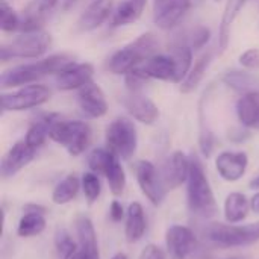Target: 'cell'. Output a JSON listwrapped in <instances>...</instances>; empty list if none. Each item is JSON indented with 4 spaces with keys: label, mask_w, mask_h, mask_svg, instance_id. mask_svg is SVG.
Returning a JSON list of instances; mask_svg holds the SVG:
<instances>
[{
    "label": "cell",
    "mask_w": 259,
    "mask_h": 259,
    "mask_svg": "<svg viewBox=\"0 0 259 259\" xmlns=\"http://www.w3.org/2000/svg\"><path fill=\"white\" fill-rule=\"evenodd\" d=\"M135 175L143 194L153 205H161L165 197L167 188L156 167L150 161H138L135 165Z\"/></svg>",
    "instance_id": "cell-10"
},
{
    "label": "cell",
    "mask_w": 259,
    "mask_h": 259,
    "mask_svg": "<svg viewBox=\"0 0 259 259\" xmlns=\"http://www.w3.org/2000/svg\"><path fill=\"white\" fill-rule=\"evenodd\" d=\"M246 3H247V0H226L225 11H223L222 21H220V30H219L220 53L226 52L229 41H231V27H232L234 21L237 20L238 14L241 12V9L244 8Z\"/></svg>",
    "instance_id": "cell-22"
},
{
    "label": "cell",
    "mask_w": 259,
    "mask_h": 259,
    "mask_svg": "<svg viewBox=\"0 0 259 259\" xmlns=\"http://www.w3.org/2000/svg\"><path fill=\"white\" fill-rule=\"evenodd\" d=\"M211 61H212V52L209 50V52L203 53L194 62V65L191 67V70L187 74V77L181 82V88L179 90H181L182 94H190V93L197 90V87L200 85V82L205 77V73H206L209 64H211Z\"/></svg>",
    "instance_id": "cell-28"
},
{
    "label": "cell",
    "mask_w": 259,
    "mask_h": 259,
    "mask_svg": "<svg viewBox=\"0 0 259 259\" xmlns=\"http://www.w3.org/2000/svg\"><path fill=\"white\" fill-rule=\"evenodd\" d=\"M73 64H76L73 55H68V53L52 55L38 62L21 64V65L12 67L11 70L5 71L2 74L0 85L5 90V88H15V87L36 83L44 76L59 74L64 70H67L68 67H71Z\"/></svg>",
    "instance_id": "cell-1"
},
{
    "label": "cell",
    "mask_w": 259,
    "mask_h": 259,
    "mask_svg": "<svg viewBox=\"0 0 259 259\" xmlns=\"http://www.w3.org/2000/svg\"><path fill=\"white\" fill-rule=\"evenodd\" d=\"M250 209V202L243 193H231L225 202V219L231 225L243 222Z\"/></svg>",
    "instance_id": "cell-29"
},
{
    "label": "cell",
    "mask_w": 259,
    "mask_h": 259,
    "mask_svg": "<svg viewBox=\"0 0 259 259\" xmlns=\"http://www.w3.org/2000/svg\"><path fill=\"white\" fill-rule=\"evenodd\" d=\"M205 237L220 247H244L259 241V222L246 226L212 223L205 229Z\"/></svg>",
    "instance_id": "cell-6"
},
{
    "label": "cell",
    "mask_w": 259,
    "mask_h": 259,
    "mask_svg": "<svg viewBox=\"0 0 259 259\" xmlns=\"http://www.w3.org/2000/svg\"><path fill=\"white\" fill-rule=\"evenodd\" d=\"M249 187H250L252 190H259V175H258V176H255V178H253V179L250 181Z\"/></svg>",
    "instance_id": "cell-46"
},
{
    "label": "cell",
    "mask_w": 259,
    "mask_h": 259,
    "mask_svg": "<svg viewBox=\"0 0 259 259\" xmlns=\"http://www.w3.org/2000/svg\"><path fill=\"white\" fill-rule=\"evenodd\" d=\"M237 134H229V138L231 140H234V141H237V143H240V141H244L247 137H249V134L247 132H243V131H235Z\"/></svg>",
    "instance_id": "cell-43"
},
{
    "label": "cell",
    "mask_w": 259,
    "mask_h": 259,
    "mask_svg": "<svg viewBox=\"0 0 259 259\" xmlns=\"http://www.w3.org/2000/svg\"><path fill=\"white\" fill-rule=\"evenodd\" d=\"M158 36L152 32H146L140 35L135 41L129 42L127 46L112 53V56L106 62V68L112 74H126L132 68L141 65L152 56L158 55Z\"/></svg>",
    "instance_id": "cell-3"
},
{
    "label": "cell",
    "mask_w": 259,
    "mask_h": 259,
    "mask_svg": "<svg viewBox=\"0 0 259 259\" xmlns=\"http://www.w3.org/2000/svg\"><path fill=\"white\" fill-rule=\"evenodd\" d=\"M143 70L147 73L150 79L158 80H171L175 82L176 76V65L171 56L167 55H155L146 62L141 64Z\"/></svg>",
    "instance_id": "cell-23"
},
{
    "label": "cell",
    "mask_w": 259,
    "mask_h": 259,
    "mask_svg": "<svg viewBox=\"0 0 259 259\" xmlns=\"http://www.w3.org/2000/svg\"><path fill=\"white\" fill-rule=\"evenodd\" d=\"M187 196L190 211L202 219H211L217 214V202L206 178L202 162L194 156L190 159V175L187 179Z\"/></svg>",
    "instance_id": "cell-2"
},
{
    "label": "cell",
    "mask_w": 259,
    "mask_h": 259,
    "mask_svg": "<svg viewBox=\"0 0 259 259\" xmlns=\"http://www.w3.org/2000/svg\"><path fill=\"white\" fill-rule=\"evenodd\" d=\"M140 259H165V255H164V252H162L158 246L149 244V246L141 252Z\"/></svg>",
    "instance_id": "cell-41"
},
{
    "label": "cell",
    "mask_w": 259,
    "mask_h": 259,
    "mask_svg": "<svg viewBox=\"0 0 259 259\" xmlns=\"http://www.w3.org/2000/svg\"><path fill=\"white\" fill-rule=\"evenodd\" d=\"M56 120H59L58 114H44L42 117H39L29 126L24 141L33 149L41 147L46 143V140L50 134V127Z\"/></svg>",
    "instance_id": "cell-26"
},
{
    "label": "cell",
    "mask_w": 259,
    "mask_h": 259,
    "mask_svg": "<svg viewBox=\"0 0 259 259\" xmlns=\"http://www.w3.org/2000/svg\"><path fill=\"white\" fill-rule=\"evenodd\" d=\"M76 231H77V237H79L80 253L87 259H100L97 234L93 226V222L88 217L80 215L76 220Z\"/></svg>",
    "instance_id": "cell-21"
},
{
    "label": "cell",
    "mask_w": 259,
    "mask_h": 259,
    "mask_svg": "<svg viewBox=\"0 0 259 259\" xmlns=\"http://www.w3.org/2000/svg\"><path fill=\"white\" fill-rule=\"evenodd\" d=\"M52 91L49 87L41 83H30L18 88L14 93L2 94V109L6 111H26L49 102Z\"/></svg>",
    "instance_id": "cell-9"
},
{
    "label": "cell",
    "mask_w": 259,
    "mask_h": 259,
    "mask_svg": "<svg viewBox=\"0 0 259 259\" xmlns=\"http://www.w3.org/2000/svg\"><path fill=\"white\" fill-rule=\"evenodd\" d=\"M77 103L80 111L90 118H100L108 112V102L103 90L90 82L77 91Z\"/></svg>",
    "instance_id": "cell-12"
},
{
    "label": "cell",
    "mask_w": 259,
    "mask_h": 259,
    "mask_svg": "<svg viewBox=\"0 0 259 259\" xmlns=\"http://www.w3.org/2000/svg\"><path fill=\"white\" fill-rule=\"evenodd\" d=\"M46 229V219L42 212H26L17 228V234L23 238H30L39 235Z\"/></svg>",
    "instance_id": "cell-32"
},
{
    "label": "cell",
    "mask_w": 259,
    "mask_h": 259,
    "mask_svg": "<svg viewBox=\"0 0 259 259\" xmlns=\"http://www.w3.org/2000/svg\"><path fill=\"white\" fill-rule=\"evenodd\" d=\"M0 29L3 32H14L20 29V17L6 2L0 5Z\"/></svg>",
    "instance_id": "cell-37"
},
{
    "label": "cell",
    "mask_w": 259,
    "mask_h": 259,
    "mask_svg": "<svg viewBox=\"0 0 259 259\" xmlns=\"http://www.w3.org/2000/svg\"><path fill=\"white\" fill-rule=\"evenodd\" d=\"M191 8V0H153V21L162 30L179 24Z\"/></svg>",
    "instance_id": "cell-11"
},
{
    "label": "cell",
    "mask_w": 259,
    "mask_h": 259,
    "mask_svg": "<svg viewBox=\"0 0 259 259\" xmlns=\"http://www.w3.org/2000/svg\"><path fill=\"white\" fill-rule=\"evenodd\" d=\"M109 217H111V220L115 222V223H118V222L123 220V217H124V209H123V205H121L118 200H114V202L111 203V206H109Z\"/></svg>",
    "instance_id": "cell-42"
},
{
    "label": "cell",
    "mask_w": 259,
    "mask_h": 259,
    "mask_svg": "<svg viewBox=\"0 0 259 259\" xmlns=\"http://www.w3.org/2000/svg\"><path fill=\"white\" fill-rule=\"evenodd\" d=\"M111 259H127V256L124 253H117V255H114Z\"/></svg>",
    "instance_id": "cell-47"
},
{
    "label": "cell",
    "mask_w": 259,
    "mask_h": 259,
    "mask_svg": "<svg viewBox=\"0 0 259 259\" xmlns=\"http://www.w3.org/2000/svg\"><path fill=\"white\" fill-rule=\"evenodd\" d=\"M249 165V158L244 152H222L215 159V168L219 175L228 181H240Z\"/></svg>",
    "instance_id": "cell-15"
},
{
    "label": "cell",
    "mask_w": 259,
    "mask_h": 259,
    "mask_svg": "<svg viewBox=\"0 0 259 259\" xmlns=\"http://www.w3.org/2000/svg\"><path fill=\"white\" fill-rule=\"evenodd\" d=\"M223 82L240 94H249L259 91V80L247 71H228L223 76Z\"/></svg>",
    "instance_id": "cell-30"
},
{
    "label": "cell",
    "mask_w": 259,
    "mask_h": 259,
    "mask_svg": "<svg viewBox=\"0 0 259 259\" xmlns=\"http://www.w3.org/2000/svg\"><path fill=\"white\" fill-rule=\"evenodd\" d=\"M165 244L171 259H208L206 250L202 247L194 232L181 225L167 229Z\"/></svg>",
    "instance_id": "cell-8"
},
{
    "label": "cell",
    "mask_w": 259,
    "mask_h": 259,
    "mask_svg": "<svg viewBox=\"0 0 259 259\" xmlns=\"http://www.w3.org/2000/svg\"><path fill=\"white\" fill-rule=\"evenodd\" d=\"M147 0H123L112 14L111 26L120 27L135 23L144 12Z\"/></svg>",
    "instance_id": "cell-25"
},
{
    "label": "cell",
    "mask_w": 259,
    "mask_h": 259,
    "mask_svg": "<svg viewBox=\"0 0 259 259\" xmlns=\"http://www.w3.org/2000/svg\"><path fill=\"white\" fill-rule=\"evenodd\" d=\"M106 140V149H109L117 158L121 159H131L138 146V134L134 121H131L126 117H120L114 120L108 127L105 134Z\"/></svg>",
    "instance_id": "cell-7"
},
{
    "label": "cell",
    "mask_w": 259,
    "mask_h": 259,
    "mask_svg": "<svg viewBox=\"0 0 259 259\" xmlns=\"http://www.w3.org/2000/svg\"><path fill=\"white\" fill-rule=\"evenodd\" d=\"M240 64L246 70H259V49H249L238 58Z\"/></svg>",
    "instance_id": "cell-40"
},
{
    "label": "cell",
    "mask_w": 259,
    "mask_h": 259,
    "mask_svg": "<svg viewBox=\"0 0 259 259\" xmlns=\"http://www.w3.org/2000/svg\"><path fill=\"white\" fill-rule=\"evenodd\" d=\"M146 232V217L144 209L138 202L129 205L126 212V238L129 243H137L143 238Z\"/></svg>",
    "instance_id": "cell-27"
},
{
    "label": "cell",
    "mask_w": 259,
    "mask_h": 259,
    "mask_svg": "<svg viewBox=\"0 0 259 259\" xmlns=\"http://www.w3.org/2000/svg\"><path fill=\"white\" fill-rule=\"evenodd\" d=\"M58 2L59 0H30L20 17V30H42L49 12L58 5Z\"/></svg>",
    "instance_id": "cell-13"
},
{
    "label": "cell",
    "mask_w": 259,
    "mask_h": 259,
    "mask_svg": "<svg viewBox=\"0 0 259 259\" xmlns=\"http://www.w3.org/2000/svg\"><path fill=\"white\" fill-rule=\"evenodd\" d=\"M79 188H80V182H79V179H77L76 175L65 176L55 187V190H53V194H52L53 203H56V205H65V203L71 202L77 196Z\"/></svg>",
    "instance_id": "cell-31"
},
{
    "label": "cell",
    "mask_w": 259,
    "mask_h": 259,
    "mask_svg": "<svg viewBox=\"0 0 259 259\" xmlns=\"http://www.w3.org/2000/svg\"><path fill=\"white\" fill-rule=\"evenodd\" d=\"M118 158L109 149H94L88 156V165H90L91 171L105 176L106 171L111 168V165Z\"/></svg>",
    "instance_id": "cell-33"
},
{
    "label": "cell",
    "mask_w": 259,
    "mask_h": 259,
    "mask_svg": "<svg viewBox=\"0 0 259 259\" xmlns=\"http://www.w3.org/2000/svg\"><path fill=\"white\" fill-rule=\"evenodd\" d=\"M71 2H73V0H67V3H71Z\"/></svg>",
    "instance_id": "cell-49"
},
{
    "label": "cell",
    "mask_w": 259,
    "mask_h": 259,
    "mask_svg": "<svg viewBox=\"0 0 259 259\" xmlns=\"http://www.w3.org/2000/svg\"><path fill=\"white\" fill-rule=\"evenodd\" d=\"M188 175H190V159L184 152L178 150L165 162L161 176L167 190H176L188 179Z\"/></svg>",
    "instance_id": "cell-19"
},
{
    "label": "cell",
    "mask_w": 259,
    "mask_h": 259,
    "mask_svg": "<svg viewBox=\"0 0 259 259\" xmlns=\"http://www.w3.org/2000/svg\"><path fill=\"white\" fill-rule=\"evenodd\" d=\"M237 115L243 126L259 129V91L241 94L237 102Z\"/></svg>",
    "instance_id": "cell-24"
},
{
    "label": "cell",
    "mask_w": 259,
    "mask_h": 259,
    "mask_svg": "<svg viewBox=\"0 0 259 259\" xmlns=\"http://www.w3.org/2000/svg\"><path fill=\"white\" fill-rule=\"evenodd\" d=\"M52 47V35L44 30L23 32L12 41L0 47V59H35L42 56Z\"/></svg>",
    "instance_id": "cell-4"
},
{
    "label": "cell",
    "mask_w": 259,
    "mask_h": 259,
    "mask_svg": "<svg viewBox=\"0 0 259 259\" xmlns=\"http://www.w3.org/2000/svg\"><path fill=\"white\" fill-rule=\"evenodd\" d=\"M168 50L176 65L175 83H181L193 67V49L185 38V39H175L168 46Z\"/></svg>",
    "instance_id": "cell-20"
},
{
    "label": "cell",
    "mask_w": 259,
    "mask_h": 259,
    "mask_svg": "<svg viewBox=\"0 0 259 259\" xmlns=\"http://www.w3.org/2000/svg\"><path fill=\"white\" fill-rule=\"evenodd\" d=\"M126 111L143 124H153L159 118V109L153 100L141 93H131L124 99Z\"/></svg>",
    "instance_id": "cell-18"
},
{
    "label": "cell",
    "mask_w": 259,
    "mask_h": 259,
    "mask_svg": "<svg viewBox=\"0 0 259 259\" xmlns=\"http://www.w3.org/2000/svg\"><path fill=\"white\" fill-rule=\"evenodd\" d=\"M114 0H93L77 20L79 32H91L100 27L114 12Z\"/></svg>",
    "instance_id": "cell-16"
},
{
    "label": "cell",
    "mask_w": 259,
    "mask_h": 259,
    "mask_svg": "<svg viewBox=\"0 0 259 259\" xmlns=\"http://www.w3.org/2000/svg\"><path fill=\"white\" fill-rule=\"evenodd\" d=\"M55 246L59 259H71L77 253V246L65 229H59L55 235Z\"/></svg>",
    "instance_id": "cell-35"
},
{
    "label": "cell",
    "mask_w": 259,
    "mask_h": 259,
    "mask_svg": "<svg viewBox=\"0 0 259 259\" xmlns=\"http://www.w3.org/2000/svg\"><path fill=\"white\" fill-rule=\"evenodd\" d=\"M94 67L88 62L73 64L62 73L56 74V87L61 91H73L80 90L87 83L93 82Z\"/></svg>",
    "instance_id": "cell-17"
},
{
    "label": "cell",
    "mask_w": 259,
    "mask_h": 259,
    "mask_svg": "<svg viewBox=\"0 0 259 259\" xmlns=\"http://www.w3.org/2000/svg\"><path fill=\"white\" fill-rule=\"evenodd\" d=\"M106 179H108V184H109V190L114 196H121L124 188H126V173L120 164V161L117 159L111 168L106 171Z\"/></svg>",
    "instance_id": "cell-34"
},
{
    "label": "cell",
    "mask_w": 259,
    "mask_h": 259,
    "mask_svg": "<svg viewBox=\"0 0 259 259\" xmlns=\"http://www.w3.org/2000/svg\"><path fill=\"white\" fill-rule=\"evenodd\" d=\"M149 79L150 77L147 76V73L143 70L141 65L132 68L129 73L124 74V83L131 90V93H140V90L149 82Z\"/></svg>",
    "instance_id": "cell-38"
},
{
    "label": "cell",
    "mask_w": 259,
    "mask_h": 259,
    "mask_svg": "<svg viewBox=\"0 0 259 259\" xmlns=\"http://www.w3.org/2000/svg\"><path fill=\"white\" fill-rule=\"evenodd\" d=\"M250 208H252L253 212L259 214V193H256V194L252 197V200H250Z\"/></svg>",
    "instance_id": "cell-45"
},
{
    "label": "cell",
    "mask_w": 259,
    "mask_h": 259,
    "mask_svg": "<svg viewBox=\"0 0 259 259\" xmlns=\"http://www.w3.org/2000/svg\"><path fill=\"white\" fill-rule=\"evenodd\" d=\"M209 38H211V30H209V27L200 24V26H196V27L190 32L187 41H188V44L191 46V49L200 50V49H203V47L208 44Z\"/></svg>",
    "instance_id": "cell-39"
},
{
    "label": "cell",
    "mask_w": 259,
    "mask_h": 259,
    "mask_svg": "<svg viewBox=\"0 0 259 259\" xmlns=\"http://www.w3.org/2000/svg\"><path fill=\"white\" fill-rule=\"evenodd\" d=\"M215 2H220V0H215Z\"/></svg>",
    "instance_id": "cell-50"
},
{
    "label": "cell",
    "mask_w": 259,
    "mask_h": 259,
    "mask_svg": "<svg viewBox=\"0 0 259 259\" xmlns=\"http://www.w3.org/2000/svg\"><path fill=\"white\" fill-rule=\"evenodd\" d=\"M24 211L26 212H42V214L46 212V209L39 205H27V206H24Z\"/></svg>",
    "instance_id": "cell-44"
},
{
    "label": "cell",
    "mask_w": 259,
    "mask_h": 259,
    "mask_svg": "<svg viewBox=\"0 0 259 259\" xmlns=\"http://www.w3.org/2000/svg\"><path fill=\"white\" fill-rule=\"evenodd\" d=\"M35 150L36 149L30 147L26 141L15 143L2 159V176L8 179L23 170L35 158Z\"/></svg>",
    "instance_id": "cell-14"
},
{
    "label": "cell",
    "mask_w": 259,
    "mask_h": 259,
    "mask_svg": "<svg viewBox=\"0 0 259 259\" xmlns=\"http://www.w3.org/2000/svg\"><path fill=\"white\" fill-rule=\"evenodd\" d=\"M49 138L64 146L71 156H79L91 143V129L83 121H67L59 118L52 124Z\"/></svg>",
    "instance_id": "cell-5"
},
{
    "label": "cell",
    "mask_w": 259,
    "mask_h": 259,
    "mask_svg": "<svg viewBox=\"0 0 259 259\" xmlns=\"http://www.w3.org/2000/svg\"><path fill=\"white\" fill-rule=\"evenodd\" d=\"M71 259H87V258H85V256H83L80 252H77V253H76V255H74V256H73Z\"/></svg>",
    "instance_id": "cell-48"
},
{
    "label": "cell",
    "mask_w": 259,
    "mask_h": 259,
    "mask_svg": "<svg viewBox=\"0 0 259 259\" xmlns=\"http://www.w3.org/2000/svg\"><path fill=\"white\" fill-rule=\"evenodd\" d=\"M82 190L85 193V197L88 200V203H94L100 193H102V184H100V179L97 176V173L94 171H90V173H85L82 176Z\"/></svg>",
    "instance_id": "cell-36"
}]
</instances>
